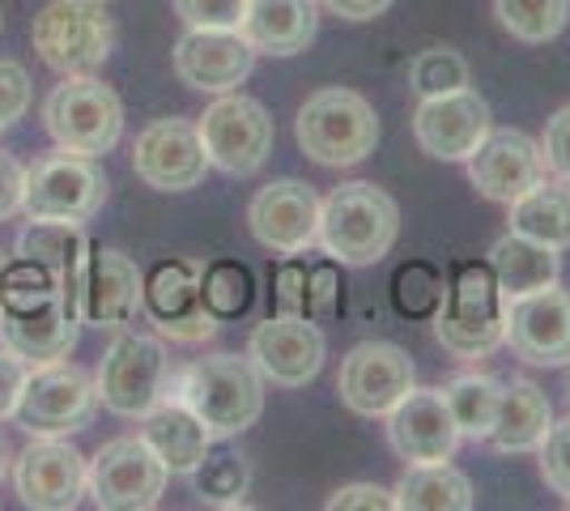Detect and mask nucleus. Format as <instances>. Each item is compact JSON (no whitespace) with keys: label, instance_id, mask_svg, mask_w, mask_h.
<instances>
[{"label":"nucleus","instance_id":"1","mask_svg":"<svg viewBox=\"0 0 570 511\" xmlns=\"http://www.w3.org/2000/svg\"><path fill=\"white\" fill-rule=\"evenodd\" d=\"M175 401H184L205 422L214 439H235L256 426L264 414V375L252 358L238 354H205L191 358L175 380Z\"/></svg>","mask_w":570,"mask_h":511},{"label":"nucleus","instance_id":"2","mask_svg":"<svg viewBox=\"0 0 570 511\" xmlns=\"http://www.w3.org/2000/svg\"><path fill=\"white\" fill-rule=\"evenodd\" d=\"M401 239V205L371 179H350L320 200V247L336 265H380Z\"/></svg>","mask_w":570,"mask_h":511},{"label":"nucleus","instance_id":"3","mask_svg":"<svg viewBox=\"0 0 570 511\" xmlns=\"http://www.w3.org/2000/svg\"><path fill=\"white\" fill-rule=\"evenodd\" d=\"M434 324V337L455 358H485L507 341V298H502L494 268L485 261H464L448 277V294Z\"/></svg>","mask_w":570,"mask_h":511},{"label":"nucleus","instance_id":"4","mask_svg":"<svg viewBox=\"0 0 570 511\" xmlns=\"http://www.w3.org/2000/svg\"><path fill=\"white\" fill-rule=\"evenodd\" d=\"M294 137L298 149L320 167H357L380 146V116L357 90L328 86L298 107Z\"/></svg>","mask_w":570,"mask_h":511},{"label":"nucleus","instance_id":"5","mask_svg":"<svg viewBox=\"0 0 570 511\" xmlns=\"http://www.w3.org/2000/svg\"><path fill=\"white\" fill-rule=\"evenodd\" d=\"M43 124L51 141L69 154L102 158L124 137V102L119 95L95 73L65 77L43 102Z\"/></svg>","mask_w":570,"mask_h":511},{"label":"nucleus","instance_id":"6","mask_svg":"<svg viewBox=\"0 0 570 511\" xmlns=\"http://www.w3.org/2000/svg\"><path fill=\"white\" fill-rule=\"evenodd\" d=\"M30 43L51 73H95L116 43L107 0H51L30 26Z\"/></svg>","mask_w":570,"mask_h":511},{"label":"nucleus","instance_id":"7","mask_svg":"<svg viewBox=\"0 0 570 511\" xmlns=\"http://www.w3.org/2000/svg\"><path fill=\"white\" fill-rule=\"evenodd\" d=\"M95 380L102 410H111L119 417H145L175 389L167 345L158 337H145V333H124V328L107 345Z\"/></svg>","mask_w":570,"mask_h":511},{"label":"nucleus","instance_id":"8","mask_svg":"<svg viewBox=\"0 0 570 511\" xmlns=\"http://www.w3.org/2000/svg\"><path fill=\"white\" fill-rule=\"evenodd\" d=\"M98 380L72 363L30 366V380L18 401V426L26 435H72L86 431L98 414Z\"/></svg>","mask_w":570,"mask_h":511},{"label":"nucleus","instance_id":"9","mask_svg":"<svg viewBox=\"0 0 570 511\" xmlns=\"http://www.w3.org/2000/svg\"><path fill=\"white\" fill-rule=\"evenodd\" d=\"M196 128H200V141L209 154V167L226 170V175H256L273 158L277 128L256 98L235 95V90L217 95V102L205 107Z\"/></svg>","mask_w":570,"mask_h":511},{"label":"nucleus","instance_id":"10","mask_svg":"<svg viewBox=\"0 0 570 511\" xmlns=\"http://www.w3.org/2000/svg\"><path fill=\"white\" fill-rule=\"evenodd\" d=\"M107 175L95 158L86 154H48L26 170V200L22 214L30 218H65V222H90L107 200Z\"/></svg>","mask_w":570,"mask_h":511},{"label":"nucleus","instance_id":"11","mask_svg":"<svg viewBox=\"0 0 570 511\" xmlns=\"http://www.w3.org/2000/svg\"><path fill=\"white\" fill-rule=\"evenodd\" d=\"M167 464L141 435H119L90 456V499L107 511H149L167 490Z\"/></svg>","mask_w":570,"mask_h":511},{"label":"nucleus","instance_id":"12","mask_svg":"<svg viewBox=\"0 0 570 511\" xmlns=\"http://www.w3.org/2000/svg\"><path fill=\"white\" fill-rule=\"evenodd\" d=\"M90 487V461L65 435H30L13 456V490L26 508L69 511Z\"/></svg>","mask_w":570,"mask_h":511},{"label":"nucleus","instance_id":"13","mask_svg":"<svg viewBox=\"0 0 570 511\" xmlns=\"http://www.w3.org/2000/svg\"><path fill=\"white\" fill-rule=\"evenodd\" d=\"M81 337V320L60 291L0 303V345L13 350L26 366L65 363Z\"/></svg>","mask_w":570,"mask_h":511},{"label":"nucleus","instance_id":"14","mask_svg":"<svg viewBox=\"0 0 570 511\" xmlns=\"http://www.w3.org/2000/svg\"><path fill=\"white\" fill-rule=\"evenodd\" d=\"M413 389V358L392 341H362L341 358L336 392L357 417H387Z\"/></svg>","mask_w":570,"mask_h":511},{"label":"nucleus","instance_id":"15","mask_svg":"<svg viewBox=\"0 0 570 511\" xmlns=\"http://www.w3.org/2000/svg\"><path fill=\"white\" fill-rule=\"evenodd\" d=\"M141 312L163 337L184 341V345L209 341L222 324L209 316V307L200 298V268L191 261H158L145 273Z\"/></svg>","mask_w":570,"mask_h":511},{"label":"nucleus","instance_id":"16","mask_svg":"<svg viewBox=\"0 0 570 511\" xmlns=\"http://www.w3.org/2000/svg\"><path fill=\"white\" fill-rule=\"evenodd\" d=\"M132 170L154 193H188V188H196L205 179V170H209L200 128L191 120H179V116L154 120L132 141Z\"/></svg>","mask_w":570,"mask_h":511},{"label":"nucleus","instance_id":"17","mask_svg":"<svg viewBox=\"0 0 570 511\" xmlns=\"http://www.w3.org/2000/svg\"><path fill=\"white\" fill-rule=\"evenodd\" d=\"M256 244L277 256H303L320 244V196L303 179H273L247 205Z\"/></svg>","mask_w":570,"mask_h":511},{"label":"nucleus","instance_id":"18","mask_svg":"<svg viewBox=\"0 0 570 511\" xmlns=\"http://www.w3.org/2000/svg\"><path fill=\"white\" fill-rule=\"evenodd\" d=\"M324 354H328V341L311 316H282L277 312L273 320L256 324L252 341H247V358L277 389H307L324 366Z\"/></svg>","mask_w":570,"mask_h":511},{"label":"nucleus","instance_id":"19","mask_svg":"<svg viewBox=\"0 0 570 511\" xmlns=\"http://www.w3.org/2000/svg\"><path fill=\"white\" fill-rule=\"evenodd\" d=\"M490 102L469 86L422 98V107L413 111V137L439 163H469L476 146L490 137Z\"/></svg>","mask_w":570,"mask_h":511},{"label":"nucleus","instance_id":"20","mask_svg":"<svg viewBox=\"0 0 570 511\" xmlns=\"http://www.w3.org/2000/svg\"><path fill=\"white\" fill-rule=\"evenodd\" d=\"M546 154L541 141H532L520 128H490V137L469 158V179L485 200L511 205L537 184H546Z\"/></svg>","mask_w":570,"mask_h":511},{"label":"nucleus","instance_id":"21","mask_svg":"<svg viewBox=\"0 0 570 511\" xmlns=\"http://www.w3.org/2000/svg\"><path fill=\"white\" fill-rule=\"evenodd\" d=\"M256 69V48L243 30H191L175 43V73L188 90L230 95Z\"/></svg>","mask_w":570,"mask_h":511},{"label":"nucleus","instance_id":"22","mask_svg":"<svg viewBox=\"0 0 570 511\" xmlns=\"http://www.w3.org/2000/svg\"><path fill=\"white\" fill-rule=\"evenodd\" d=\"M387 439L409 464H443L460 448V426L443 389H409L387 414Z\"/></svg>","mask_w":570,"mask_h":511},{"label":"nucleus","instance_id":"23","mask_svg":"<svg viewBox=\"0 0 570 511\" xmlns=\"http://www.w3.org/2000/svg\"><path fill=\"white\" fill-rule=\"evenodd\" d=\"M507 345L532 366L570 363V291H537L511 298L507 307Z\"/></svg>","mask_w":570,"mask_h":511},{"label":"nucleus","instance_id":"24","mask_svg":"<svg viewBox=\"0 0 570 511\" xmlns=\"http://www.w3.org/2000/svg\"><path fill=\"white\" fill-rule=\"evenodd\" d=\"M145 277L132 256H124L116 247H95L86 256V273H81V324L95 328H124L132 324L137 307H141Z\"/></svg>","mask_w":570,"mask_h":511},{"label":"nucleus","instance_id":"25","mask_svg":"<svg viewBox=\"0 0 570 511\" xmlns=\"http://www.w3.org/2000/svg\"><path fill=\"white\" fill-rule=\"evenodd\" d=\"M18 256L48 268L51 277L60 282L65 303L81 320V273H86V256H90V239H86L81 222L30 218V226L18 235Z\"/></svg>","mask_w":570,"mask_h":511},{"label":"nucleus","instance_id":"26","mask_svg":"<svg viewBox=\"0 0 570 511\" xmlns=\"http://www.w3.org/2000/svg\"><path fill=\"white\" fill-rule=\"evenodd\" d=\"M238 30L256 51L298 56L320 35V9H315V0H247Z\"/></svg>","mask_w":570,"mask_h":511},{"label":"nucleus","instance_id":"27","mask_svg":"<svg viewBox=\"0 0 570 511\" xmlns=\"http://www.w3.org/2000/svg\"><path fill=\"white\" fill-rule=\"evenodd\" d=\"M141 439L158 452V461L167 464V473H184L200 464V456L209 452L214 435L205 431V422L191 414L184 401H163L158 410H149L141 417Z\"/></svg>","mask_w":570,"mask_h":511},{"label":"nucleus","instance_id":"28","mask_svg":"<svg viewBox=\"0 0 570 511\" xmlns=\"http://www.w3.org/2000/svg\"><path fill=\"white\" fill-rule=\"evenodd\" d=\"M549 426H553V410H549L546 392L532 380H511V384H502L499 417H494L485 443L499 452H537Z\"/></svg>","mask_w":570,"mask_h":511},{"label":"nucleus","instance_id":"29","mask_svg":"<svg viewBox=\"0 0 570 511\" xmlns=\"http://www.w3.org/2000/svg\"><path fill=\"white\" fill-rule=\"evenodd\" d=\"M485 265L494 268V282H499L502 298H523V294H537L558 286V273H562V261L558 252L546 244H532L523 235H502L499 244L490 247V261Z\"/></svg>","mask_w":570,"mask_h":511},{"label":"nucleus","instance_id":"30","mask_svg":"<svg viewBox=\"0 0 570 511\" xmlns=\"http://www.w3.org/2000/svg\"><path fill=\"white\" fill-rule=\"evenodd\" d=\"M507 209H511L507 222L515 235L553 247V252L570 247V184H537L532 193L511 200Z\"/></svg>","mask_w":570,"mask_h":511},{"label":"nucleus","instance_id":"31","mask_svg":"<svg viewBox=\"0 0 570 511\" xmlns=\"http://www.w3.org/2000/svg\"><path fill=\"white\" fill-rule=\"evenodd\" d=\"M396 508L404 511H469L476 503L473 482L452 464H409L396 482Z\"/></svg>","mask_w":570,"mask_h":511},{"label":"nucleus","instance_id":"32","mask_svg":"<svg viewBox=\"0 0 570 511\" xmlns=\"http://www.w3.org/2000/svg\"><path fill=\"white\" fill-rule=\"evenodd\" d=\"M448 405H452V417L460 426V439H476L485 443L494 417H499V401H502V384L485 371H464L455 375L452 384L443 389Z\"/></svg>","mask_w":570,"mask_h":511},{"label":"nucleus","instance_id":"33","mask_svg":"<svg viewBox=\"0 0 570 511\" xmlns=\"http://www.w3.org/2000/svg\"><path fill=\"white\" fill-rule=\"evenodd\" d=\"M188 478L205 503H214V508H238L247 487H252V464L230 443H209V452L200 456V464L191 469Z\"/></svg>","mask_w":570,"mask_h":511},{"label":"nucleus","instance_id":"34","mask_svg":"<svg viewBox=\"0 0 570 511\" xmlns=\"http://www.w3.org/2000/svg\"><path fill=\"white\" fill-rule=\"evenodd\" d=\"M200 298H205V307H209L214 320L247 316L252 303H256V277H252V268L243 265V261H230V256L209 261V265L200 268Z\"/></svg>","mask_w":570,"mask_h":511},{"label":"nucleus","instance_id":"35","mask_svg":"<svg viewBox=\"0 0 570 511\" xmlns=\"http://www.w3.org/2000/svg\"><path fill=\"white\" fill-rule=\"evenodd\" d=\"M494 18L520 43H549L567 26L570 0H494Z\"/></svg>","mask_w":570,"mask_h":511},{"label":"nucleus","instance_id":"36","mask_svg":"<svg viewBox=\"0 0 570 511\" xmlns=\"http://www.w3.org/2000/svg\"><path fill=\"white\" fill-rule=\"evenodd\" d=\"M392 307H396V316L401 320H434L439 316V307H443V294H448V282H443V273L426 261H409L392 273Z\"/></svg>","mask_w":570,"mask_h":511},{"label":"nucleus","instance_id":"37","mask_svg":"<svg viewBox=\"0 0 570 511\" xmlns=\"http://www.w3.org/2000/svg\"><path fill=\"white\" fill-rule=\"evenodd\" d=\"M469 81H473L469 60L455 48H426L409 60V90L417 98L452 95V90H464Z\"/></svg>","mask_w":570,"mask_h":511},{"label":"nucleus","instance_id":"38","mask_svg":"<svg viewBox=\"0 0 570 511\" xmlns=\"http://www.w3.org/2000/svg\"><path fill=\"white\" fill-rule=\"evenodd\" d=\"M537 456H541V478H546V487L570 503V417L549 426V435L541 439Z\"/></svg>","mask_w":570,"mask_h":511},{"label":"nucleus","instance_id":"39","mask_svg":"<svg viewBox=\"0 0 570 511\" xmlns=\"http://www.w3.org/2000/svg\"><path fill=\"white\" fill-rule=\"evenodd\" d=\"M191 30H238L247 0H170Z\"/></svg>","mask_w":570,"mask_h":511},{"label":"nucleus","instance_id":"40","mask_svg":"<svg viewBox=\"0 0 570 511\" xmlns=\"http://www.w3.org/2000/svg\"><path fill=\"white\" fill-rule=\"evenodd\" d=\"M341 307V268L336 261H320L307 268V316L311 320H333Z\"/></svg>","mask_w":570,"mask_h":511},{"label":"nucleus","instance_id":"41","mask_svg":"<svg viewBox=\"0 0 570 511\" xmlns=\"http://www.w3.org/2000/svg\"><path fill=\"white\" fill-rule=\"evenodd\" d=\"M30 107V77L18 60H0V132L13 128Z\"/></svg>","mask_w":570,"mask_h":511},{"label":"nucleus","instance_id":"42","mask_svg":"<svg viewBox=\"0 0 570 511\" xmlns=\"http://www.w3.org/2000/svg\"><path fill=\"white\" fill-rule=\"evenodd\" d=\"M273 286H277L273 298H277V312L282 316H307V265L303 261H285L277 268V282Z\"/></svg>","mask_w":570,"mask_h":511},{"label":"nucleus","instance_id":"43","mask_svg":"<svg viewBox=\"0 0 570 511\" xmlns=\"http://www.w3.org/2000/svg\"><path fill=\"white\" fill-rule=\"evenodd\" d=\"M541 154H546V167L570 184V102L562 111H553V120L546 124V141H541Z\"/></svg>","mask_w":570,"mask_h":511},{"label":"nucleus","instance_id":"44","mask_svg":"<svg viewBox=\"0 0 570 511\" xmlns=\"http://www.w3.org/2000/svg\"><path fill=\"white\" fill-rule=\"evenodd\" d=\"M392 508H396V494L375 487V482L341 487L333 499H328V511H392Z\"/></svg>","mask_w":570,"mask_h":511},{"label":"nucleus","instance_id":"45","mask_svg":"<svg viewBox=\"0 0 570 511\" xmlns=\"http://www.w3.org/2000/svg\"><path fill=\"white\" fill-rule=\"evenodd\" d=\"M26 380H30V366H26L13 350H4V345H0V422H4V417H13L18 401H22Z\"/></svg>","mask_w":570,"mask_h":511},{"label":"nucleus","instance_id":"46","mask_svg":"<svg viewBox=\"0 0 570 511\" xmlns=\"http://www.w3.org/2000/svg\"><path fill=\"white\" fill-rule=\"evenodd\" d=\"M26 200V167L0 149V222H9L13 214H22Z\"/></svg>","mask_w":570,"mask_h":511},{"label":"nucleus","instance_id":"47","mask_svg":"<svg viewBox=\"0 0 570 511\" xmlns=\"http://www.w3.org/2000/svg\"><path fill=\"white\" fill-rule=\"evenodd\" d=\"M324 4L345 22H375L380 13L392 9V0H324Z\"/></svg>","mask_w":570,"mask_h":511},{"label":"nucleus","instance_id":"48","mask_svg":"<svg viewBox=\"0 0 570 511\" xmlns=\"http://www.w3.org/2000/svg\"><path fill=\"white\" fill-rule=\"evenodd\" d=\"M9 469H13V448H9V439L0 435V482L9 478Z\"/></svg>","mask_w":570,"mask_h":511},{"label":"nucleus","instance_id":"49","mask_svg":"<svg viewBox=\"0 0 570 511\" xmlns=\"http://www.w3.org/2000/svg\"><path fill=\"white\" fill-rule=\"evenodd\" d=\"M0 273H4V256H0Z\"/></svg>","mask_w":570,"mask_h":511},{"label":"nucleus","instance_id":"50","mask_svg":"<svg viewBox=\"0 0 570 511\" xmlns=\"http://www.w3.org/2000/svg\"><path fill=\"white\" fill-rule=\"evenodd\" d=\"M0 22H4V18H0Z\"/></svg>","mask_w":570,"mask_h":511}]
</instances>
